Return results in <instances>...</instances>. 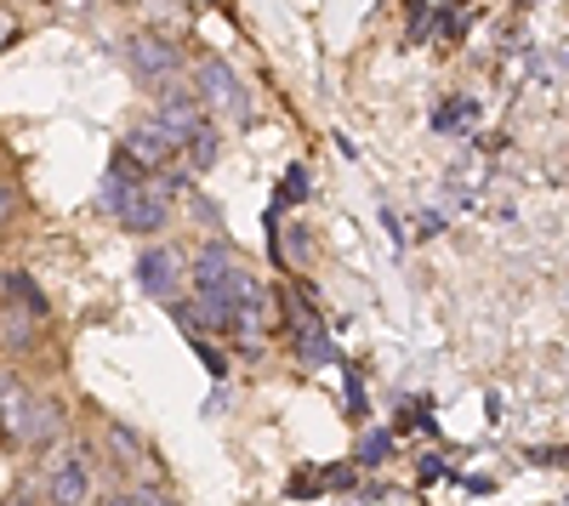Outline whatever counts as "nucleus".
<instances>
[{
    "label": "nucleus",
    "mask_w": 569,
    "mask_h": 506,
    "mask_svg": "<svg viewBox=\"0 0 569 506\" xmlns=\"http://www.w3.org/2000/svg\"><path fill=\"white\" fill-rule=\"evenodd\" d=\"M160 131L171 136L177 149H188V143H200V136L211 131V114H206V98L194 85H182V80H171V85H160Z\"/></svg>",
    "instance_id": "nucleus-1"
},
{
    "label": "nucleus",
    "mask_w": 569,
    "mask_h": 506,
    "mask_svg": "<svg viewBox=\"0 0 569 506\" xmlns=\"http://www.w3.org/2000/svg\"><path fill=\"white\" fill-rule=\"evenodd\" d=\"M40 484H46V500H52V506H80L91 495V462H86V449L69 444V438L52 444V449H46Z\"/></svg>",
    "instance_id": "nucleus-2"
},
{
    "label": "nucleus",
    "mask_w": 569,
    "mask_h": 506,
    "mask_svg": "<svg viewBox=\"0 0 569 506\" xmlns=\"http://www.w3.org/2000/svg\"><path fill=\"white\" fill-rule=\"evenodd\" d=\"M200 98H206V109H211L217 120H228V125H246V120H251L246 80L233 74L222 58H206V63H200Z\"/></svg>",
    "instance_id": "nucleus-3"
},
{
    "label": "nucleus",
    "mask_w": 569,
    "mask_h": 506,
    "mask_svg": "<svg viewBox=\"0 0 569 506\" xmlns=\"http://www.w3.org/2000/svg\"><path fill=\"white\" fill-rule=\"evenodd\" d=\"M126 58H131V69H137V80L142 85H171L177 80V69H182V58L171 52V45L160 40V34H131L126 40Z\"/></svg>",
    "instance_id": "nucleus-4"
},
{
    "label": "nucleus",
    "mask_w": 569,
    "mask_h": 506,
    "mask_svg": "<svg viewBox=\"0 0 569 506\" xmlns=\"http://www.w3.org/2000/svg\"><path fill=\"white\" fill-rule=\"evenodd\" d=\"M29 427H34V393L18 376H0V433H7V444H29Z\"/></svg>",
    "instance_id": "nucleus-5"
},
{
    "label": "nucleus",
    "mask_w": 569,
    "mask_h": 506,
    "mask_svg": "<svg viewBox=\"0 0 569 506\" xmlns=\"http://www.w3.org/2000/svg\"><path fill=\"white\" fill-rule=\"evenodd\" d=\"M120 149L137 160V171H166V165H171V154H177V143L160 131V120H142V125H131Z\"/></svg>",
    "instance_id": "nucleus-6"
},
{
    "label": "nucleus",
    "mask_w": 569,
    "mask_h": 506,
    "mask_svg": "<svg viewBox=\"0 0 569 506\" xmlns=\"http://www.w3.org/2000/svg\"><path fill=\"white\" fill-rule=\"evenodd\" d=\"M166 222H171V200H160L149 182H142V189L126 200V211H120V227L126 234H142V240H154Z\"/></svg>",
    "instance_id": "nucleus-7"
},
{
    "label": "nucleus",
    "mask_w": 569,
    "mask_h": 506,
    "mask_svg": "<svg viewBox=\"0 0 569 506\" xmlns=\"http://www.w3.org/2000/svg\"><path fill=\"white\" fill-rule=\"evenodd\" d=\"M177 273H182V262H177L171 251H142V256H137V285L149 291V296H171Z\"/></svg>",
    "instance_id": "nucleus-8"
},
{
    "label": "nucleus",
    "mask_w": 569,
    "mask_h": 506,
    "mask_svg": "<svg viewBox=\"0 0 569 506\" xmlns=\"http://www.w3.org/2000/svg\"><path fill=\"white\" fill-rule=\"evenodd\" d=\"M29 444L46 449V444H63V409L52 398H34V427H29Z\"/></svg>",
    "instance_id": "nucleus-9"
},
{
    "label": "nucleus",
    "mask_w": 569,
    "mask_h": 506,
    "mask_svg": "<svg viewBox=\"0 0 569 506\" xmlns=\"http://www.w3.org/2000/svg\"><path fill=\"white\" fill-rule=\"evenodd\" d=\"M0 336H7L12 347H29V336H34V331H29V313L12 307V302H0Z\"/></svg>",
    "instance_id": "nucleus-10"
},
{
    "label": "nucleus",
    "mask_w": 569,
    "mask_h": 506,
    "mask_svg": "<svg viewBox=\"0 0 569 506\" xmlns=\"http://www.w3.org/2000/svg\"><path fill=\"white\" fill-rule=\"evenodd\" d=\"M7 291L23 302V313H29V318H46V296L34 291V280H29V273H7Z\"/></svg>",
    "instance_id": "nucleus-11"
},
{
    "label": "nucleus",
    "mask_w": 569,
    "mask_h": 506,
    "mask_svg": "<svg viewBox=\"0 0 569 506\" xmlns=\"http://www.w3.org/2000/svg\"><path fill=\"white\" fill-rule=\"evenodd\" d=\"M109 444H114V455H120L126 467H137L142 455H149V449H142V438H137L131 427H109Z\"/></svg>",
    "instance_id": "nucleus-12"
},
{
    "label": "nucleus",
    "mask_w": 569,
    "mask_h": 506,
    "mask_svg": "<svg viewBox=\"0 0 569 506\" xmlns=\"http://www.w3.org/2000/svg\"><path fill=\"white\" fill-rule=\"evenodd\" d=\"M109 506H171V500H166L154 484H131V489H120Z\"/></svg>",
    "instance_id": "nucleus-13"
},
{
    "label": "nucleus",
    "mask_w": 569,
    "mask_h": 506,
    "mask_svg": "<svg viewBox=\"0 0 569 506\" xmlns=\"http://www.w3.org/2000/svg\"><path fill=\"white\" fill-rule=\"evenodd\" d=\"M297 347H302V358H308V364H325V358H330V342H325V336H319L313 325H302Z\"/></svg>",
    "instance_id": "nucleus-14"
},
{
    "label": "nucleus",
    "mask_w": 569,
    "mask_h": 506,
    "mask_svg": "<svg viewBox=\"0 0 569 506\" xmlns=\"http://www.w3.org/2000/svg\"><path fill=\"white\" fill-rule=\"evenodd\" d=\"M211 160H217V125L200 136V143H188V165H194V171H206Z\"/></svg>",
    "instance_id": "nucleus-15"
},
{
    "label": "nucleus",
    "mask_w": 569,
    "mask_h": 506,
    "mask_svg": "<svg viewBox=\"0 0 569 506\" xmlns=\"http://www.w3.org/2000/svg\"><path fill=\"white\" fill-rule=\"evenodd\" d=\"M12 211H18V194H12V189H7V182H0V222H7V216H12Z\"/></svg>",
    "instance_id": "nucleus-16"
},
{
    "label": "nucleus",
    "mask_w": 569,
    "mask_h": 506,
    "mask_svg": "<svg viewBox=\"0 0 569 506\" xmlns=\"http://www.w3.org/2000/svg\"><path fill=\"white\" fill-rule=\"evenodd\" d=\"M12 34H18V23H12V12H0V45H7Z\"/></svg>",
    "instance_id": "nucleus-17"
}]
</instances>
